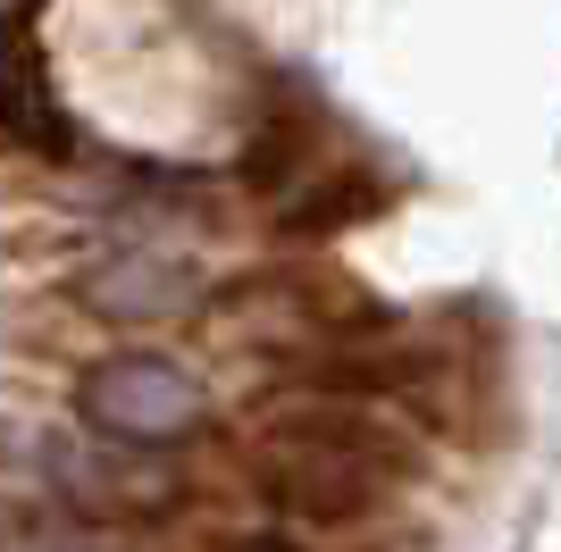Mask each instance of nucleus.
<instances>
[{"label":"nucleus","instance_id":"f257e3e1","mask_svg":"<svg viewBox=\"0 0 561 552\" xmlns=\"http://www.w3.org/2000/svg\"><path fill=\"white\" fill-rule=\"evenodd\" d=\"M76 411L84 427H101L110 444H135V452H176L210 427V393L185 360L168 352H110L76 377Z\"/></svg>","mask_w":561,"mask_h":552},{"label":"nucleus","instance_id":"f03ea898","mask_svg":"<svg viewBox=\"0 0 561 552\" xmlns=\"http://www.w3.org/2000/svg\"><path fill=\"white\" fill-rule=\"evenodd\" d=\"M202 294H210V276L193 268L185 252H151V243L101 252L93 268L76 276V301L101 326H176V319L202 310Z\"/></svg>","mask_w":561,"mask_h":552},{"label":"nucleus","instance_id":"7ed1b4c3","mask_svg":"<svg viewBox=\"0 0 561 552\" xmlns=\"http://www.w3.org/2000/svg\"><path fill=\"white\" fill-rule=\"evenodd\" d=\"M268 452H310V460H335V469H360L377 485L420 478V444L394 418H377L369 402H294V411L268 418Z\"/></svg>","mask_w":561,"mask_h":552},{"label":"nucleus","instance_id":"20e7f679","mask_svg":"<svg viewBox=\"0 0 561 552\" xmlns=\"http://www.w3.org/2000/svg\"><path fill=\"white\" fill-rule=\"evenodd\" d=\"M252 494L277 510V528H352V519H369L377 478L335 469V460H310V452H268L252 469Z\"/></svg>","mask_w":561,"mask_h":552},{"label":"nucleus","instance_id":"39448f33","mask_svg":"<svg viewBox=\"0 0 561 552\" xmlns=\"http://www.w3.org/2000/svg\"><path fill=\"white\" fill-rule=\"evenodd\" d=\"M0 135H18L25 151H76V126L50 92V68H43V43H34V0L0 25Z\"/></svg>","mask_w":561,"mask_h":552},{"label":"nucleus","instance_id":"423d86ee","mask_svg":"<svg viewBox=\"0 0 561 552\" xmlns=\"http://www.w3.org/2000/svg\"><path fill=\"white\" fill-rule=\"evenodd\" d=\"M68 444L43 436V427H18V418H0V494L9 503H43V494H59L68 503Z\"/></svg>","mask_w":561,"mask_h":552},{"label":"nucleus","instance_id":"0eeeda50","mask_svg":"<svg viewBox=\"0 0 561 552\" xmlns=\"http://www.w3.org/2000/svg\"><path fill=\"white\" fill-rule=\"evenodd\" d=\"M377 209H386V184L377 176H328V184H310L302 202L277 209V234L319 243V234H344V227H360V218H377Z\"/></svg>","mask_w":561,"mask_h":552},{"label":"nucleus","instance_id":"6e6552de","mask_svg":"<svg viewBox=\"0 0 561 552\" xmlns=\"http://www.w3.org/2000/svg\"><path fill=\"white\" fill-rule=\"evenodd\" d=\"M218 552H310V544H294L285 528H234V536H227Z\"/></svg>","mask_w":561,"mask_h":552}]
</instances>
